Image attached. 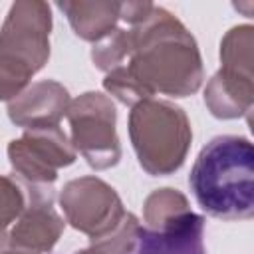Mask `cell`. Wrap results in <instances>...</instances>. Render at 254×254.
Returning a JSON list of instances; mask_svg holds the SVG:
<instances>
[{
    "label": "cell",
    "mask_w": 254,
    "mask_h": 254,
    "mask_svg": "<svg viewBox=\"0 0 254 254\" xmlns=\"http://www.w3.org/2000/svg\"><path fill=\"white\" fill-rule=\"evenodd\" d=\"M69 107L67 91L56 81H38L8 105V115L16 125L38 129L54 127Z\"/></svg>",
    "instance_id": "obj_11"
},
{
    "label": "cell",
    "mask_w": 254,
    "mask_h": 254,
    "mask_svg": "<svg viewBox=\"0 0 254 254\" xmlns=\"http://www.w3.org/2000/svg\"><path fill=\"white\" fill-rule=\"evenodd\" d=\"M71 143L93 169H109L121 157L115 135V107L103 93H83L67 107Z\"/></svg>",
    "instance_id": "obj_5"
},
{
    "label": "cell",
    "mask_w": 254,
    "mask_h": 254,
    "mask_svg": "<svg viewBox=\"0 0 254 254\" xmlns=\"http://www.w3.org/2000/svg\"><path fill=\"white\" fill-rule=\"evenodd\" d=\"M50 6L44 2H16L0 30V60L36 73L50 56Z\"/></svg>",
    "instance_id": "obj_7"
},
{
    "label": "cell",
    "mask_w": 254,
    "mask_h": 254,
    "mask_svg": "<svg viewBox=\"0 0 254 254\" xmlns=\"http://www.w3.org/2000/svg\"><path fill=\"white\" fill-rule=\"evenodd\" d=\"M252 26L232 28L220 44L222 69L206 85L204 101L214 117L234 119L252 107Z\"/></svg>",
    "instance_id": "obj_4"
},
{
    "label": "cell",
    "mask_w": 254,
    "mask_h": 254,
    "mask_svg": "<svg viewBox=\"0 0 254 254\" xmlns=\"http://www.w3.org/2000/svg\"><path fill=\"white\" fill-rule=\"evenodd\" d=\"M28 198L8 242L18 254H46L58 242L64 222L52 208L54 196L48 185H28Z\"/></svg>",
    "instance_id": "obj_9"
},
{
    "label": "cell",
    "mask_w": 254,
    "mask_h": 254,
    "mask_svg": "<svg viewBox=\"0 0 254 254\" xmlns=\"http://www.w3.org/2000/svg\"><path fill=\"white\" fill-rule=\"evenodd\" d=\"M32 73L0 60V99H12L30 81Z\"/></svg>",
    "instance_id": "obj_15"
},
{
    "label": "cell",
    "mask_w": 254,
    "mask_h": 254,
    "mask_svg": "<svg viewBox=\"0 0 254 254\" xmlns=\"http://www.w3.org/2000/svg\"><path fill=\"white\" fill-rule=\"evenodd\" d=\"M131 62L111 69L103 87L125 105L151 99L157 91L185 97L202 81L200 56L194 38L167 10L153 6L131 28Z\"/></svg>",
    "instance_id": "obj_1"
},
{
    "label": "cell",
    "mask_w": 254,
    "mask_h": 254,
    "mask_svg": "<svg viewBox=\"0 0 254 254\" xmlns=\"http://www.w3.org/2000/svg\"><path fill=\"white\" fill-rule=\"evenodd\" d=\"M8 157L14 171L30 185H52L58 169L75 161V151L60 125H54L28 129L22 139L10 143Z\"/></svg>",
    "instance_id": "obj_8"
},
{
    "label": "cell",
    "mask_w": 254,
    "mask_h": 254,
    "mask_svg": "<svg viewBox=\"0 0 254 254\" xmlns=\"http://www.w3.org/2000/svg\"><path fill=\"white\" fill-rule=\"evenodd\" d=\"M67 222L85 232L93 244L109 238L125 220L129 212L115 190L95 177H83L69 181L60 196Z\"/></svg>",
    "instance_id": "obj_6"
},
{
    "label": "cell",
    "mask_w": 254,
    "mask_h": 254,
    "mask_svg": "<svg viewBox=\"0 0 254 254\" xmlns=\"http://www.w3.org/2000/svg\"><path fill=\"white\" fill-rule=\"evenodd\" d=\"M77 254H105V252L93 246V248H89V250H83V252H77Z\"/></svg>",
    "instance_id": "obj_16"
},
{
    "label": "cell",
    "mask_w": 254,
    "mask_h": 254,
    "mask_svg": "<svg viewBox=\"0 0 254 254\" xmlns=\"http://www.w3.org/2000/svg\"><path fill=\"white\" fill-rule=\"evenodd\" d=\"M196 202L222 220L254 214V149L246 137L220 135L208 141L190 171Z\"/></svg>",
    "instance_id": "obj_2"
},
{
    "label": "cell",
    "mask_w": 254,
    "mask_h": 254,
    "mask_svg": "<svg viewBox=\"0 0 254 254\" xmlns=\"http://www.w3.org/2000/svg\"><path fill=\"white\" fill-rule=\"evenodd\" d=\"M185 212H189L187 198L173 189L155 190L145 202V220L151 228H161Z\"/></svg>",
    "instance_id": "obj_13"
},
{
    "label": "cell",
    "mask_w": 254,
    "mask_h": 254,
    "mask_svg": "<svg viewBox=\"0 0 254 254\" xmlns=\"http://www.w3.org/2000/svg\"><path fill=\"white\" fill-rule=\"evenodd\" d=\"M0 238H2V234H0Z\"/></svg>",
    "instance_id": "obj_17"
},
{
    "label": "cell",
    "mask_w": 254,
    "mask_h": 254,
    "mask_svg": "<svg viewBox=\"0 0 254 254\" xmlns=\"http://www.w3.org/2000/svg\"><path fill=\"white\" fill-rule=\"evenodd\" d=\"M58 6L67 14L75 34L89 42L105 38L119 18L117 2H60Z\"/></svg>",
    "instance_id": "obj_12"
},
{
    "label": "cell",
    "mask_w": 254,
    "mask_h": 254,
    "mask_svg": "<svg viewBox=\"0 0 254 254\" xmlns=\"http://www.w3.org/2000/svg\"><path fill=\"white\" fill-rule=\"evenodd\" d=\"M202 216L192 210L181 214L161 228H139L131 254H204Z\"/></svg>",
    "instance_id": "obj_10"
},
{
    "label": "cell",
    "mask_w": 254,
    "mask_h": 254,
    "mask_svg": "<svg viewBox=\"0 0 254 254\" xmlns=\"http://www.w3.org/2000/svg\"><path fill=\"white\" fill-rule=\"evenodd\" d=\"M24 208H26V198L18 181L0 177V234L16 216L24 212Z\"/></svg>",
    "instance_id": "obj_14"
},
{
    "label": "cell",
    "mask_w": 254,
    "mask_h": 254,
    "mask_svg": "<svg viewBox=\"0 0 254 254\" xmlns=\"http://www.w3.org/2000/svg\"><path fill=\"white\" fill-rule=\"evenodd\" d=\"M129 133L141 167L149 175H169L187 157L192 131L185 111L167 101L143 99L133 105Z\"/></svg>",
    "instance_id": "obj_3"
}]
</instances>
